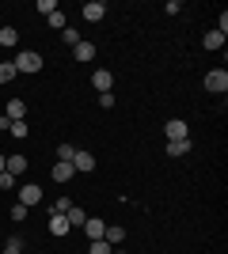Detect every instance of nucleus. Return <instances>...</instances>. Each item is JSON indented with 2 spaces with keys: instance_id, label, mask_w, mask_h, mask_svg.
<instances>
[{
  "instance_id": "1",
  "label": "nucleus",
  "mask_w": 228,
  "mask_h": 254,
  "mask_svg": "<svg viewBox=\"0 0 228 254\" xmlns=\"http://www.w3.org/2000/svg\"><path fill=\"white\" fill-rule=\"evenodd\" d=\"M206 91L209 95H225L228 91V72L225 68H209L206 72Z\"/></svg>"
},
{
  "instance_id": "2",
  "label": "nucleus",
  "mask_w": 228,
  "mask_h": 254,
  "mask_svg": "<svg viewBox=\"0 0 228 254\" xmlns=\"http://www.w3.org/2000/svg\"><path fill=\"white\" fill-rule=\"evenodd\" d=\"M11 64H15V72H38V68H42V57H38L34 50H23Z\"/></svg>"
},
{
  "instance_id": "3",
  "label": "nucleus",
  "mask_w": 228,
  "mask_h": 254,
  "mask_svg": "<svg viewBox=\"0 0 228 254\" xmlns=\"http://www.w3.org/2000/svg\"><path fill=\"white\" fill-rule=\"evenodd\" d=\"M163 133H167V140H190V126H186L183 118H171L163 126Z\"/></svg>"
},
{
  "instance_id": "4",
  "label": "nucleus",
  "mask_w": 228,
  "mask_h": 254,
  "mask_svg": "<svg viewBox=\"0 0 228 254\" xmlns=\"http://www.w3.org/2000/svg\"><path fill=\"white\" fill-rule=\"evenodd\" d=\"M15 193H19V205H27V209L42 201V190H38V186H31V182H27V186H15Z\"/></svg>"
},
{
  "instance_id": "5",
  "label": "nucleus",
  "mask_w": 228,
  "mask_h": 254,
  "mask_svg": "<svg viewBox=\"0 0 228 254\" xmlns=\"http://www.w3.org/2000/svg\"><path fill=\"white\" fill-rule=\"evenodd\" d=\"M80 11H84V19H87V23H99L103 15H107V4H103V0H87Z\"/></svg>"
},
{
  "instance_id": "6",
  "label": "nucleus",
  "mask_w": 228,
  "mask_h": 254,
  "mask_svg": "<svg viewBox=\"0 0 228 254\" xmlns=\"http://www.w3.org/2000/svg\"><path fill=\"white\" fill-rule=\"evenodd\" d=\"M91 87L103 95V91H110V87H114V76H110L107 68H95V72H91Z\"/></svg>"
},
{
  "instance_id": "7",
  "label": "nucleus",
  "mask_w": 228,
  "mask_h": 254,
  "mask_svg": "<svg viewBox=\"0 0 228 254\" xmlns=\"http://www.w3.org/2000/svg\"><path fill=\"white\" fill-rule=\"evenodd\" d=\"M50 235H69V220H65V212H50Z\"/></svg>"
},
{
  "instance_id": "8",
  "label": "nucleus",
  "mask_w": 228,
  "mask_h": 254,
  "mask_svg": "<svg viewBox=\"0 0 228 254\" xmlns=\"http://www.w3.org/2000/svg\"><path fill=\"white\" fill-rule=\"evenodd\" d=\"M73 167H76V171H95V156H91V152H80V148H76Z\"/></svg>"
},
{
  "instance_id": "9",
  "label": "nucleus",
  "mask_w": 228,
  "mask_h": 254,
  "mask_svg": "<svg viewBox=\"0 0 228 254\" xmlns=\"http://www.w3.org/2000/svg\"><path fill=\"white\" fill-rule=\"evenodd\" d=\"M27 167H31V163H27V156H8V163H4V171H8V175H15V179H19Z\"/></svg>"
},
{
  "instance_id": "10",
  "label": "nucleus",
  "mask_w": 228,
  "mask_h": 254,
  "mask_svg": "<svg viewBox=\"0 0 228 254\" xmlns=\"http://www.w3.org/2000/svg\"><path fill=\"white\" fill-rule=\"evenodd\" d=\"M73 175H76L73 163H54V171H50V179H54V182H69Z\"/></svg>"
},
{
  "instance_id": "11",
  "label": "nucleus",
  "mask_w": 228,
  "mask_h": 254,
  "mask_svg": "<svg viewBox=\"0 0 228 254\" xmlns=\"http://www.w3.org/2000/svg\"><path fill=\"white\" fill-rule=\"evenodd\" d=\"M167 156H171V159L190 156V140H167Z\"/></svg>"
},
{
  "instance_id": "12",
  "label": "nucleus",
  "mask_w": 228,
  "mask_h": 254,
  "mask_svg": "<svg viewBox=\"0 0 228 254\" xmlns=\"http://www.w3.org/2000/svg\"><path fill=\"white\" fill-rule=\"evenodd\" d=\"M65 220H69V228H84V220H87V212L80 209V205H69V212H65Z\"/></svg>"
},
{
  "instance_id": "13",
  "label": "nucleus",
  "mask_w": 228,
  "mask_h": 254,
  "mask_svg": "<svg viewBox=\"0 0 228 254\" xmlns=\"http://www.w3.org/2000/svg\"><path fill=\"white\" fill-rule=\"evenodd\" d=\"M23 114H27V103H23V99H11L4 118H8V122H23Z\"/></svg>"
},
{
  "instance_id": "14",
  "label": "nucleus",
  "mask_w": 228,
  "mask_h": 254,
  "mask_svg": "<svg viewBox=\"0 0 228 254\" xmlns=\"http://www.w3.org/2000/svg\"><path fill=\"white\" fill-rule=\"evenodd\" d=\"M0 46H4V50H15V46H19V34H15V27H0Z\"/></svg>"
},
{
  "instance_id": "15",
  "label": "nucleus",
  "mask_w": 228,
  "mask_h": 254,
  "mask_svg": "<svg viewBox=\"0 0 228 254\" xmlns=\"http://www.w3.org/2000/svg\"><path fill=\"white\" fill-rule=\"evenodd\" d=\"M84 232H87V239L95 243V239H103V232H107V224H103V220H84Z\"/></svg>"
},
{
  "instance_id": "16",
  "label": "nucleus",
  "mask_w": 228,
  "mask_h": 254,
  "mask_svg": "<svg viewBox=\"0 0 228 254\" xmlns=\"http://www.w3.org/2000/svg\"><path fill=\"white\" fill-rule=\"evenodd\" d=\"M103 239H107L110 247H118L122 239H126V228H118V224H107V232H103Z\"/></svg>"
},
{
  "instance_id": "17",
  "label": "nucleus",
  "mask_w": 228,
  "mask_h": 254,
  "mask_svg": "<svg viewBox=\"0 0 228 254\" xmlns=\"http://www.w3.org/2000/svg\"><path fill=\"white\" fill-rule=\"evenodd\" d=\"M73 53H76V61H91V57H95V46L80 42V46H73Z\"/></svg>"
},
{
  "instance_id": "18",
  "label": "nucleus",
  "mask_w": 228,
  "mask_h": 254,
  "mask_svg": "<svg viewBox=\"0 0 228 254\" xmlns=\"http://www.w3.org/2000/svg\"><path fill=\"white\" fill-rule=\"evenodd\" d=\"M202 46H206V50H221V46H225V34H221V31H209L206 38H202Z\"/></svg>"
},
{
  "instance_id": "19",
  "label": "nucleus",
  "mask_w": 228,
  "mask_h": 254,
  "mask_svg": "<svg viewBox=\"0 0 228 254\" xmlns=\"http://www.w3.org/2000/svg\"><path fill=\"white\" fill-rule=\"evenodd\" d=\"M15 76H19V72H15V64H11V61H0V84H8V80H15Z\"/></svg>"
},
{
  "instance_id": "20",
  "label": "nucleus",
  "mask_w": 228,
  "mask_h": 254,
  "mask_svg": "<svg viewBox=\"0 0 228 254\" xmlns=\"http://www.w3.org/2000/svg\"><path fill=\"white\" fill-rule=\"evenodd\" d=\"M61 42H69V46H80L84 38H80V31H76V27H65V31H61Z\"/></svg>"
},
{
  "instance_id": "21",
  "label": "nucleus",
  "mask_w": 228,
  "mask_h": 254,
  "mask_svg": "<svg viewBox=\"0 0 228 254\" xmlns=\"http://www.w3.org/2000/svg\"><path fill=\"white\" fill-rule=\"evenodd\" d=\"M15 186H19V179H15V175H8V171H0V190H15Z\"/></svg>"
},
{
  "instance_id": "22",
  "label": "nucleus",
  "mask_w": 228,
  "mask_h": 254,
  "mask_svg": "<svg viewBox=\"0 0 228 254\" xmlns=\"http://www.w3.org/2000/svg\"><path fill=\"white\" fill-rule=\"evenodd\" d=\"M19 251H23V239H19V235H11L8 243H4V251H0V254H19Z\"/></svg>"
},
{
  "instance_id": "23",
  "label": "nucleus",
  "mask_w": 228,
  "mask_h": 254,
  "mask_svg": "<svg viewBox=\"0 0 228 254\" xmlns=\"http://www.w3.org/2000/svg\"><path fill=\"white\" fill-rule=\"evenodd\" d=\"M46 19H50L54 31H65V27H69V23H65V11H54V15H46Z\"/></svg>"
},
{
  "instance_id": "24",
  "label": "nucleus",
  "mask_w": 228,
  "mask_h": 254,
  "mask_svg": "<svg viewBox=\"0 0 228 254\" xmlns=\"http://www.w3.org/2000/svg\"><path fill=\"white\" fill-rule=\"evenodd\" d=\"M8 133H11V137H27V122H8Z\"/></svg>"
},
{
  "instance_id": "25",
  "label": "nucleus",
  "mask_w": 228,
  "mask_h": 254,
  "mask_svg": "<svg viewBox=\"0 0 228 254\" xmlns=\"http://www.w3.org/2000/svg\"><path fill=\"white\" fill-rule=\"evenodd\" d=\"M73 156H76L73 144H61V148H57V159H61V163H73Z\"/></svg>"
},
{
  "instance_id": "26",
  "label": "nucleus",
  "mask_w": 228,
  "mask_h": 254,
  "mask_svg": "<svg viewBox=\"0 0 228 254\" xmlns=\"http://www.w3.org/2000/svg\"><path fill=\"white\" fill-rule=\"evenodd\" d=\"M110 251H114V247H110L107 239H95V243H91V251H87V254H110Z\"/></svg>"
},
{
  "instance_id": "27",
  "label": "nucleus",
  "mask_w": 228,
  "mask_h": 254,
  "mask_svg": "<svg viewBox=\"0 0 228 254\" xmlns=\"http://www.w3.org/2000/svg\"><path fill=\"white\" fill-rule=\"evenodd\" d=\"M38 11H42V15H54V11H57V0H38Z\"/></svg>"
},
{
  "instance_id": "28",
  "label": "nucleus",
  "mask_w": 228,
  "mask_h": 254,
  "mask_svg": "<svg viewBox=\"0 0 228 254\" xmlns=\"http://www.w3.org/2000/svg\"><path fill=\"white\" fill-rule=\"evenodd\" d=\"M11 220H27V205H19V201L11 205Z\"/></svg>"
},
{
  "instance_id": "29",
  "label": "nucleus",
  "mask_w": 228,
  "mask_h": 254,
  "mask_svg": "<svg viewBox=\"0 0 228 254\" xmlns=\"http://www.w3.org/2000/svg\"><path fill=\"white\" fill-rule=\"evenodd\" d=\"M114 103H118V99H114V91H103V95H99V106H107V110H110Z\"/></svg>"
},
{
  "instance_id": "30",
  "label": "nucleus",
  "mask_w": 228,
  "mask_h": 254,
  "mask_svg": "<svg viewBox=\"0 0 228 254\" xmlns=\"http://www.w3.org/2000/svg\"><path fill=\"white\" fill-rule=\"evenodd\" d=\"M69 205H73L69 197H57V201H54V209H50V212H69Z\"/></svg>"
},
{
  "instance_id": "31",
  "label": "nucleus",
  "mask_w": 228,
  "mask_h": 254,
  "mask_svg": "<svg viewBox=\"0 0 228 254\" xmlns=\"http://www.w3.org/2000/svg\"><path fill=\"white\" fill-rule=\"evenodd\" d=\"M163 11H167V15H179V11H183V4H179V0H167V8H163Z\"/></svg>"
},
{
  "instance_id": "32",
  "label": "nucleus",
  "mask_w": 228,
  "mask_h": 254,
  "mask_svg": "<svg viewBox=\"0 0 228 254\" xmlns=\"http://www.w3.org/2000/svg\"><path fill=\"white\" fill-rule=\"evenodd\" d=\"M4 163H8V156H0V171H4Z\"/></svg>"
},
{
  "instance_id": "33",
  "label": "nucleus",
  "mask_w": 228,
  "mask_h": 254,
  "mask_svg": "<svg viewBox=\"0 0 228 254\" xmlns=\"http://www.w3.org/2000/svg\"><path fill=\"white\" fill-rule=\"evenodd\" d=\"M110 254H122V251H110Z\"/></svg>"
}]
</instances>
